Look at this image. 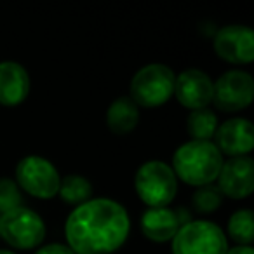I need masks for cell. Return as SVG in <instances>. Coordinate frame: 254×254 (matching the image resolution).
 <instances>
[{
	"label": "cell",
	"mask_w": 254,
	"mask_h": 254,
	"mask_svg": "<svg viewBox=\"0 0 254 254\" xmlns=\"http://www.w3.org/2000/svg\"><path fill=\"white\" fill-rule=\"evenodd\" d=\"M131 216L120 202L92 197L73 207L64 221V239L73 254H113L127 242Z\"/></svg>",
	"instance_id": "cell-1"
},
{
	"label": "cell",
	"mask_w": 254,
	"mask_h": 254,
	"mask_svg": "<svg viewBox=\"0 0 254 254\" xmlns=\"http://www.w3.org/2000/svg\"><path fill=\"white\" fill-rule=\"evenodd\" d=\"M225 157L219 153L212 141H190L176 148L173 155V167L178 181H183L188 187H207L218 178Z\"/></svg>",
	"instance_id": "cell-2"
},
{
	"label": "cell",
	"mask_w": 254,
	"mask_h": 254,
	"mask_svg": "<svg viewBox=\"0 0 254 254\" xmlns=\"http://www.w3.org/2000/svg\"><path fill=\"white\" fill-rule=\"evenodd\" d=\"M178 183L173 167L164 160H148L134 174L136 195L148 207H169L176 198Z\"/></svg>",
	"instance_id": "cell-3"
},
{
	"label": "cell",
	"mask_w": 254,
	"mask_h": 254,
	"mask_svg": "<svg viewBox=\"0 0 254 254\" xmlns=\"http://www.w3.org/2000/svg\"><path fill=\"white\" fill-rule=\"evenodd\" d=\"M174 80H176V73L167 64H145L132 77L129 98L139 108H159L173 98Z\"/></svg>",
	"instance_id": "cell-4"
},
{
	"label": "cell",
	"mask_w": 254,
	"mask_h": 254,
	"mask_svg": "<svg viewBox=\"0 0 254 254\" xmlns=\"http://www.w3.org/2000/svg\"><path fill=\"white\" fill-rule=\"evenodd\" d=\"M46 235L47 226L44 218L26 205L0 216V239H4L11 249H39L46 240Z\"/></svg>",
	"instance_id": "cell-5"
},
{
	"label": "cell",
	"mask_w": 254,
	"mask_h": 254,
	"mask_svg": "<svg viewBox=\"0 0 254 254\" xmlns=\"http://www.w3.org/2000/svg\"><path fill=\"white\" fill-rule=\"evenodd\" d=\"M171 249L173 254H226L230 246L218 223L193 219L178 230L171 240Z\"/></svg>",
	"instance_id": "cell-6"
},
{
	"label": "cell",
	"mask_w": 254,
	"mask_h": 254,
	"mask_svg": "<svg viewBox=\"0 0 254 254\" xmlns=\"http://www.w3.org/2000/svg\"><path fill=\"white\" fill-rule=\"evenodd\" d=\"M14 181L23 193L39 200H51L58 197L61 176L56 166L46 157L26 155L16 164Z\"/></svg>",
	"instance_id": "cell-7"
},
{
	"label": "cell",
	"mask_w": 254,
	"mask_h": 254,
	"mask_svg": "<svg viewBox=\"0 0 254 254\" xmlns=\"http://www.w3.org/2000/svg\"><path fill=\"white\" fill-rule=\"evenodd\" d=\"M254 99V78L246 70H228L214 80L212 103L218 110L237 113L251 106Z\"/></svg>",
	"instance_id": "cell-8"
},
{
	"label": "cell",
	"mask_w": 254,
	"mask_h": 254,
	"mask_svg": "<svg viewBox=\"0 0 254 254\" xmlns=\"http://www.w3.org/2000/svg\"><path fill=\"white\" fill-rule=\"evenodd\" d=\"M212 47L219 60L235 66L254 61V33L246 25H226L216 30Z\"/></svg>",
	"instance_id": "cell-9"
},
{
	"label": "cell",
	"mask_w": 254,
	"mask_h": 254,
	"mask_svg": "<svg viewBox=\"0 0 254 254\" xmlns=\"http://www.w3.org/2000/svg\"><path fill=\"white\" fill-rule=\"evenodd\" d=\"M173 96L190 112L209 108L214 96V80L200 68H187L176 75Z\"/></svg>",
	"instance_id": "cell-10"
},
{
	"label": "cell",
	"mask_w": 254,
	"mask_h": 254,
	"mask_svg": "<svg viewBox=\"0 0 254 254\" xmlns=\"http://www.w3.org/2000/svg\"><path fill=\"white\" fill-rule=\"evenodd\" d=\"M216 183L223 197L232 200L247 198L254 190V160L249 155L225 160Z\"/></svg>",
	"instance_id": "cell-11"
},
{
	"label": "cell",
	"mask_w": 254,
	"mask_h": 254,
	"mask_svg": "<svg viewBox=\"0 0 254 254\" xmlns=\"http://www.w3.org/2000/svg\"><path fill=\"white\" fill-rule=\"evenodd\" d=\"M212 143L223 157H247L254 148L253 124L244 117H232L218 126Z\"/></svg>",
	"instance_id": "cell-12"
},
{
	"label": "cell",
	"mask_w": 254,
	"mask_h": 254,
	"mask_svg": "<svg viewBox=\"0 0 254 254\" xmlns=\"http://www.w3.org/2000/svg\"><path fill=\"white\" fill-rule=\"evenodd\" d=\"M32 80L21 63L2 61L0 63V105L18 106L28 98Z\"/></svg>",
	"instance_id": "cell-13"
},
{
	"label": "cell",
	"mask_w": 254,
	"mask_h": 254,
	"mask_svg": "<svg viewBox=\"0 0 254 254\" xmlns=\"http://www.w3.org/2000/svg\"><path fill=\"white\" fill-rule=\"evenodd\" d=\"M139 228L143 235L155 244H166L174 239L181 228L176 211L171 207H148L141 214Z\"/></svg>",
	"instance_id": "cell-14"
},
{
	"label": "cell",
	"mask_w": 254,
	"mask_h": 254,
	"mask_svg": "<svg viewBox=\"0 0 254 254\" xmlns=\"http://www.w3.org/2000/svg\"><path fill=\"white\" fill-rule=\"evenodd\" d=\"M139 124V106L129 96H119L106 110V126L115 136L131 134Z\"/></svg>",
	"instance_id": "cell-15"
},
{
	"label": "cell",
	"mask_w": 254,
	"mask_h": 254,
	"mask_svg": "<svg viewBox=\"0 0 254 254\" xmlns=\"http://www.w3.org/2000/svg\"><path fill=\"white\" fill-rule=\"evenodd\" d=\"M94 195V187L85 176L80 174H68V176L61 178L60 190H58V197L68 205H78L85 204L87 200H91Z\"/></svg>",
	"instance_id": "cell-16"
},
{
	"label": "cell",
	"mask_w": 254,
	"mask_h": 254,
	"mask_svg": "<svg viewBox=\"0 0 254 254\" xmlns=\"http://www.w3.org/2000/svg\"><path fill=\"white\" fill-rule=\"evenodd\" d=\"M218 115L211 108L193 110L188 113L187 122H185L188 136L195 141H212L216 131H218Z\"/></svg>",
	"instance_id": "cell-17"
},
{
	"label": "cell",
	"mask_w": 254,
	"mask_h": 254,
	"mask_svg": "<svg viewBox=\"0 0 254 254\" xmlns=\"http://www.w3.org/2000/svg\"><path fill=\"white\" fill-rule=\"evenodd\" d=\"M228 237L235 246H253L254 214L251 209H237L228 219Z\"/></svg>",
	"instance_id": "cell-18"
},
{
	"label": "cell",
	"mask_w": 254,
	"mask_h": 254,
	"mask_svg": "<svg viewBox=\"0 0 254 254\" xmlns=\"http://www.w3.org/2000/svg\"><path fill=\"white\" fill-rule=\"evenodd\" d=\"M223 204V195L214 185H207V187H200L195 190L191 195V205L197 212L200 214H212L216 212Z\"/></svg>",
	"instance_id": "cell-19"
},
{
	"label": "cell",
	"mask_w": 254,
	"mask_h": 254,
	"mask_svg": "<svg viewBox=\"0 0 254 254\" xmlns=\"http://www.w3.org/2000/svg\"><path fill=\"white\" fill-rule=\"evenodd\" d=\"M25 202L23 191L12 178H0V216L21 207Z\"/></svg>",
	"instance_id": "cell-20"
},
{
	"label": "cell",
	"mask_w": 254,
	"mask_h": 254,
	"mask_svg": "<svg viewBox=\"0 0 254 254\" xmlns=\"http://www.w3.org/2000/svg\"><path fill=\"white\" fill-rule=\"evenodd\" d=\"M33 254H73V251H71L66 244L51 242V244H46V246H40L39 249H35Z\"/></svg>",
	"instance_id": "cell-21"
},
{
	"label": "cell",
	"mask_w": 254,
	"mask_h": 254,
	"mask_svg": "<svg viewBox=\"0 0 254 254\" xmlns=\"http://www.w3.org/2000/svg\"><path fill=\"white\" fill-rule=\"evenodd\" d=\"M226 254H254L253 246H233L226 251Z\"/></svg>",
	"instance_id": "cell-22"
},
{
	"label": "cell",
	"mask_w": 254,
	"mask_h": 254,
	"mask_svg": "<svg viewBox=\"0 0 254 254\" xmlns=\"http://www.w3.org/2000/svg\"><path fill=\"white\" fill-rule=\"evenodd\" d=\"M0 254H16V253L11 249H0Z\"/></svg>",
	"instance_id": "cell-23"
}]
</instances>
